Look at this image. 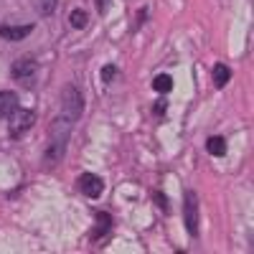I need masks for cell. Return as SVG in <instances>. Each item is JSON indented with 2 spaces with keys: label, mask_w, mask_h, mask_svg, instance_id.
<instances>
[{
  "label": "cell",
  "mask_w": 254,
  "mask_h": 254,
  "mask_svg": "<svg viewBox=\"0 0 254 254\" xmlns=\"http://www.w3.org/2000/svg\"><path fill=\"white\" fill-rule=\"evenodd\" d=\"M76 120L69 117V115H56L51 120V127H49V142L44 147V168H51L59 165L66 155V147H69V137H71V130H74Z\"/></svg>",
  "instance_id": "1"
},
{
  "label": "cell",
  "mask_w": 254,
  "mask_h": 254,
  "mask_svg": "<svg viewBox=\"0 0 254 254\" xmlns=\"http://www.w3.org/2000/svg\"><path fill=\"white\" fill-rule=\"evenodd\" d=\"M183 224H186V231L193 239H198V193L196 190H183Z\"/></svg>",
  "instance_id": "2"
},
{
  "label": "cell",
  "mask_w": 254,
  "mask_h": 254,
  "mask_svg": "<svg viewBox=\"0 0 254 254\" xmlns=\"http://www.w3.org/2000/svg\"><path fill=\"white\" fill-rule=\"evenodd\" d=\"M36 122V112L33 110H23V107H18L10 117H8V135L13 140H20Z\"/></svg>",
  "instance_id": "3"
},
{
  "label": "cell",
  "mask_w": 254,
  "mask_h": 254,
  "mask_svg": "<svg viewBox=\"0 0 254 254\" xmlns=\"http://www.w3.org/2000/svg\"><path fill=\"white\" fill-rule=\"evenodd\" d=\"M61 112L74 117V120L81 117V112H84V94L79 92L76 84H66V87H64V92H61Z\"/></svg>",
  "instance_id": "4"
},
{
  "label": "cell",
  "mask_w": 254,
  "mask_h": 254,
  "mask_svg": "<svg viewBox=\"0 0 254 254\" xmlns=\"http://www.w3.org/2000/svg\"><path fill=\"white\" fill-rule=\"evenodd\" d=\"M38 71V61L33 56H23V59H15L13 66H10V76L15 81H23V84H31L33 76Z\"/></svg>",
  "instance_id": "5"
},
{
  "label": "cell",
  "mask_w": 254,
  "mask_h": 254,
  "mask_svg": "<svg viewBox=\"0 0 254 254\" xmlns=\"http://www.w3.org/2000/svg\"><path fill=\"white\" fill-rule=\"evenodd\" d=\"M112 226H115L112 214H107V211H97V214H94V226H92V231H89V239H92L94 244L104 242V239L110 237Z\"/></svg>",
  "instance_id": "6"
},
{
  "label": "cell",
  "mask_w": 254,
  "mask_h": 254,
  "mask_svg": "<svg viewBox=\"0 0 254 254\" xmlns=\"http://www.w3.org/2000/svg\"><path fill=\"white\" fill-rule=\"evenodd\" d=\"M76 188L81 190V196L99 198L102 190H104V181H102L97 173H81V176L76 178Z\"/></svg>",
  "instance_id": "7"
},
{
  "label": "cell",
  "mask_w": 254,
  "mask_h": 254,
  "mask_svg": "<svg viewBox=\"0 0 254 254\" xmlns=\"http://www.w3.org/2000/svg\"><path fill=\"white\" fill-rule=\"evenodd\" d=\"M33 23L28 26H10V23H0V38L8 41V44H18V41H23L33 33Z\"/></svg>",
  "instance_id": "8"
},
{
  "label": "cell",
  "mask_w": 254,
  "mask_h": 254,
  "mask_svg": "<svg viewBox=\"0 0 254 254\" xmlns=\"http://www.w3.org/2000/svg\"><path fill=\"white\" fill-rule=\"evenodd\" d=\"M18 107H20L18 94L10 92V89H0V120H8Z\"/></svg>",
  "instance_id": "9"
},
{
  "label": "cell",
  "mask_w": 254,
  "mask_h": 254,
  "mask_svg": "<svg viewBox=\"0 0 254 254\" xmlns=\"http://www.w3.org/2000/svg\"><path fill=\"white\" fill-rule=\"evenodd\" d=\"M211 81H214L216 89H224L226 84L231 81V69L226 66V64H216V66L211 69Z\"/></svg>",
  "instance_id": "10"
},
{
  "label": "cell",
  "mask_w": 254,
  "mask_h": 254,
  "mask_svg": "<svg viewBox=\"0 0 254 254\" xmlns=\"http://www.w3.org/2000/svg\"><path fill=\"white\" fill-rule=\"evenodd\" d=\"M226 137H221V135H211L208 140H206V153L208 155H214V158H224L226 155Z\"/></svg>",
  "instance_id": "11"
},
{
  "label": "cell",
  "mask_w": 254,
  "mask_h": 254,
  "mask_svg": "<svg viewBox=\"0 0 254 254\" xmlns=\"http://www.w3.org/2000/svg\"><path fill=\"white\" fill-rule=\"evenodd\" d=\"M69 23H71V28L84 31V28H87V23H89V13L84 10V8H74L69 13Z\"/></svg>",
  "instance_id": "12"
},
{
  "label": "cell",
  "mask_w": 254,
  "mask_h": 254,
  "mask_svg": "<svg viewBox=\"0 0 254 254\" xmlns=\"http://www.w3.org/2000/svg\"><path fill=\"white\" fill-rule=\"evenodd\" d=\"M56 8H59V0H33V10H36L41 18L54 15Z\"/></svg>",
  "instance_id": "13"
},
{
  "label": "cell",
  "mask_w": 254,
  "mask_h": 254,
  "mask_svg": "<svg viewBox=\"0 0 254 254\" xmlns=\"http://www.w3.org/2000/svg\"><path fill=\"white\" fill-rule=\"evenodd\" d=\"M153 89L158 92V94H168L173 89V76L171 74H158L155 79H153Z\"/></svg>",
  "instance_id": "14"
},
{
  "label": "cell",
  "mask_w": 254,
  "mask_h": 254,
  "mask_svg": "<svg viewBox=\"0 0 254 254\" xmlns=\"http://www.w3.org/2000/svg\"><path fill=\"white\" fill-rule=\"evenodd\" d=\"M120 76H122V71H120L117 64H104V66L99 69V79H102L104 84H112V81L120 79Z\"/></svg>",
  "instance_id": "15"
},
{
  "label": "cell",
  "mask_w": 254,
  "mask_h": 254,
  "mask_svg": "<svg viewBox=\"0 0 254 254\" xmlns=\"http://www.w3.org/2000/svg\"><path fill=\"white\" fill-rule=\"evenodd\" d=\"M153 198H155V203H158V208L163 211V214H171V206H168V198L160 193V190H155V193H153Z\"/></svg>",
  "instance_id": "16"
},
{
  "label": "cell",
  "mask_w": 254,
  "mask_h": 254,
  "mask_svg": "<svg viewBox=\"0 0 254 254\" xmlns=\"http://www.w3.org/2000/svg\"><path fill=\"white\" fill-rule=\"evenodd\" d=\"M165 112H168V102H165V99H158V102L153 104V115H155V117H163Z\"/></svg>",
  "instance_id": "17"
},
{
  "label": "cell",
  "mask_w": 254,
  "mask_h": 254,
  "mask_svg": "<svg viewBox=\"0 0 254 254\" xmlns=\"http://www.w3.org/2000/svg\"><path fill=\"white\" fill-rule=\"evenodd\" d=\"M110 5H112V0H94V8H97V13L99 15H104L110 10Z\"/></svg>",
  "instance_id": "18"
},
{
  "label": "cell",
  "mask_w": 254,
  "mask_h": 254,
  "mask_svg": "<svg viewBox=\"0 0 254 254\" xmlns=\"http://www.w3.org/2000/svg\"><path fill=\"white\" fill-rule=\"evenodd\" d=\"M145 18H147V10L142 8V10H137V26H142L145 23Z\"/></svg>",
  "instance_id": "19"
}]
</instances>
